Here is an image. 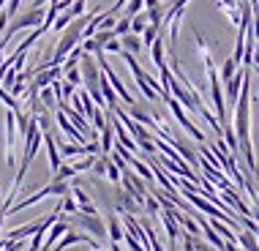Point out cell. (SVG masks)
Returning <instances> with one entry per match:
<instances>
[{
  "mask_svg": "<svg viewBox=\"0 0 259 251\" xmlns=\"http://www.w3.org/2000/svg\"><path fill=\"white\" fill-rule=\"evenodd\" d=\"M251 71L246 74L240 85V93H237L235 101V137H237V150H243V158H246L248 172H256V158H254V145H251Z\"/></svg>",
  "mask_w": 259,
  "mask_h": 251,
  "instance_id": "cell-1",
  "label": "cell"
},
{
  "mask_svg": "<svg viewBox=\"0 0 259 251\" xmlns=\"http://www.w3.org/2000/svg\"><path fill=\"white\" fill-rule=\"evenodd\" d=\"M71 221L76 227H82L85 232L90 235V238H96V240H104L107 238V221L101 219V213H71Z\"/></svg>",
  "mask_w": 259,
  "mask_h": 251,
  "instance_id": "cell-2",
  "label": "cell"
},
{
  "mask_svg": "<svg viewBox=\"0 0 259 251\" xmlns=\"http://www.w3.org/2000/svg\"><path fill=\"white\" fill-rule=\"evenodd\" d=\"M207 79H210V101H213V112L221 117V126L227 123V104L221 99V79H219V68H207Z\"/></svg>",
  "mask_w": 259,
  "mask_h": 251,
  "instance_id": "cell-3",
  "label": "cell"
},
{
  "mask_svg": "<svg viewBox=\"0 0 259 251\" xmlns=\"http://www.w3.org/2000/svg\"><path fill=\"white\" fill-rule=\"evenodd\" d=\"M164 104H166V107H169L172 109V115L175 117H178V123L180 126H183V131H186V134L188 137H194V139H197V142L202 145V142H205V134H202V131L197 129V126H194L191 120H188V115L183 112V107H180V104H178V99H172V96H166V99H164Z\"/></svg>",
  "mask_w": 259,
  "mask_h": 251,
  "instance_id": "cell-4",
  "label": "cell"
},
{
  "mask_svg": "<svg viewBox=\"0 0 259 251\" xmlns=\"http://www.w3.org/2000/svg\"><path fill=\"white\" fill-rule=\"evenodd\" d=\"M6 164L14 166L17 164V123H14V109L6 112Z\"/></svg>",
  "mask_w": 259,
  "mask_h": 251,
  "instance_id": "cell-5",
  "label": "cell"
},
{
  "mask_svg": "<svg viewBox=\"0 0 259 251\" xmlns=\"http://www.w3.org/2000/svg\"><path fill=\"white\" fill-rule=\"evenodd\" d=\"M60 76H63V66H47V68H38V71L33 74L30 85L33 88H47V85H52L55 79H60Z\"/></svg>",
  "mask_w": 259,
  "mask_h": 251,
  "instance_id": "cell-6",
  "label": "cell"
},
{
  "mask_svg": "<svg viewBox=\"0 0 259 251\" xmlns=\"http://www.w3.org/2000/svg\"><path fill=\"white\" fill-rule=\"evenodd\" d=\"M251 71V68H237V71L227 79V101L235 107V101H237V93H240V85H243V79H246V74Z\"/></svg>",
  "mask_w": 259,
  "mask_h": 251,
  "instance_id": "cell-7",
  "label": "cell"
},
{
  "mask_svg": "<svg viewBox=\"0 0 259 251\" xmlns=\"http://www.w3.org/2000/svg\"><path fill=\"white\" fill-rule=\"evenodd\" d=\"M104 221H107V235L112 238V243H120V240H123V235H125V229L120 227V221H117V216H115V213H109Z\"/></svg>",
  "mask_w": 259,
  "mask_h": 251,
  "instance_id": "cell-8",
  "label": "cell"
},
{
  "mask_svg": "<svg viewBox=\"0 0 259 251\" xmlns=\"http://www.w3.org/2000/svg\"><path fill=\"white\" fill-rule=\"evenodd\" d=\"M117 38H120V47H123L125 52H134L137 55L139 50H142V38H139L137 33H131V30L123 33V36H117Z\"/></svg>",
  "mask_w": 259,
  "mask_h": 251,
  "instance_id": "cell-9",
  "label": "cell"
},
{
  "mask_svg": "<svg viewBox=\"0 0 259 251\" xmlns=\"http://www.w3.org/2000/svg\"><path fill=\"white\" fill-rule=\"evenodd\" d=\"M128 166H134V170H137V175L142 178L148 186H153V183H156V178H153V170H150V164H142V161H137V158H131V161H128Z\"/></svg>",
  "mask_w": 259,
  "mask_h": 251,
  "instance_id": "cell-10",
  "label": "cell"
},
{
  "mask_svg": "<svg viewBox=\"0 0 259 251\" xmlns=\"http://www.w3.org/2000/svg\"><path fill=\"white\" fill-rule=\"evenodd\" d=\"M38 99H41V104H44L50 112H55L58 109V96H55V90L47 85V88H38Z\"/></svg>",
  "mask_w": 259,
  "mask_h": 251,
  "instance_id": "cell-11",
  "label": "cell"
},
{
  "mask_svg": "<svg viewBox=\"0 0 259 251\" xmlns=\"http://www.w3.org/2000/svg\"><path fill=\"white\" fill-rule=\"evenodd\" d=\"M112 142H115V131H112V126L107 123L99 131V148H101V153H109L112 150Z\"/></svg>",
  "mask_w": 259,
  "mask_h": 251,
  "instance_id": "cell-12",
  "label": "cell"
},
{
  "mask_svg": "<svg viewBox=\"0 0 259 251\" xmlns=\"http://www.w3.org/2000/svg\"><path fill=\"white\" fill-rule=\"evenodd\" d=\"M150 58H153V63L156 66H161V63H166V58H164V36H156V41L150 44Z\"/></svg>",
  "mask_w": 259,
  "mask_h": 251,
  "instance_id": "cell-13",
  "label": "cell"
},
{
  "mask_svg": "<svg viewBox=\"0 0 259 251\" xmlns=\"http://www.w3.org/2000/svg\"><path fill=\"white\" fill-rule=\"evenodd\" d=\"M237 68H240V63H237L235 58H227V60H224V63H221V74H219V76H221V82H227L229 76L237 71Z\"/></svg>",
  "mask_w": 259,
  "mask_h": 251,
  "instance_id": "cell-14",
  "label": "cell"
},
{
  "mask_svg": "<svg viewBox=\"0 0 259 251\" xmlns=\"http://www.w3.org/2000/svg\"><path fill=\"white\" fill-rule=\"evenodd\" d=\"M158 33H161V27H158V25H150V22H148V27H145V30L139 33V38H142V47H150L153 41H156V36H158Z\"/></svg>",
  "mask_w": 259,
  "mask_h": 251,
  "instance_id": "cell-15",
  "label": "cell"
},
{
  "mask_svg": "<svg viewBox=\"0 0 259 251\" xmlns=\"http://www.w3.org/2000/svg\"><path fill=\"white\" fill-rule=\"evenodd\" d=\"M145 27H148V14H145V9L139 11V14H134V17H131V33H142Z\"/></svg>",
  "mask_w": 259,
  "mask_h": 251,
  "instance_id": "cell-16",
  "label": "cell"
},
{
  "mask_svg": "<svg viewBox=\"0 0 259 251\" xmlns=\"http://www.w3.org/2000/svg\"><path fill=\"white\" fill-rule=\"evenodd\" d=\"M58 205H60V211H63V213H68V216H71V213H76V211H79V205H76V199L71 197V191H68V194H63V197H60V202H58Z\"/></svg>",
  "mask_w": 259,
  "mask_h": 251,
  "instance_id": "cell-17",
  "label": "cell"
},
{
  "mask_svg": "<svg viewBox=\"0 0 259 251\" xmlns=\"http://www.w3.org/2000/svg\"><path fill=\"white\" fill-rule=\"evenodd\" d=\"M131 30V17H117L115 19V25H112V33H115V36H123V33H128Z\"/></svg>",
  "mask_w": 259,
  "mask_h": 251,
  "instance_id": "cell-18",
  "label": "cell"
},
{
  "mask_svg": "<svg viewBox=\"0 0 259 251\" xmlns=\"http://www.w3.org/2000/svg\"><path fill=\"white\" fill-rule=\"evenodd\" d=\"M142 207L148 211L150 216H158L161 213V205H158V199L153 197V194H145V199H142Z\"/></svg>",
  "mask_w": 259,
  "mask_h": 251,
  "instance_id": "cell-19",
  "label": "cell"
},
{
  "mask_svg": "<svg viewBox=\"0 0 259 251\" xmlns=\"http://www.w3.org/2000/svg\"><path fill=\"white\" fill-rule=\"evenodd\" d=\"M90 120H93V131L99 134L104 126H107V112H101V109L96 107V109H93V115H90Z\"/></svg>",
  "mask_w": 259,
  "mask_h": 251,
  "instance_id": "cell-20",
  "label": "cell"
},
{
  "mask_svg": "<svg viewBox=\"0 0 259 251\" xmlns=\"http://www.w3.org/2000/svg\"><path fill=\"white\" fill-rule=\"evenodd\" d=\"M0 101H3V104H6V107H9V109H14V112H17V109H22V107H19V101L14 99V96H11V93H9V90H6V88H0Z\"/></svg>",
  "mask_w": 259,
  "mask_h": 251,
  "instance_id": "cell-21",
  "label": "cell"
},
{
  "mask_svg": "<svg viewBox=\"0 0 259 251\" xmlns=\"http://www.w3.org/2000/svg\"><path fill=\"white\" fill-rule=\"evenodd\" d=\"M63 79H66V82H71V85H79V82H82L79 66H74V68H66V71H63Z\"/></svg>",
  "mask_w": 259,
  "mask_h": 251,
  "instance_id": "cell-22",
  "label": "cell"
},
{
  "mask_svg": "<svg viewBox=\"0 0 259 251\" xmlns=\"http://www.w3.org/2000/svg\"><path fill=\"white\" fill-rule=\"evenodd\" d=\"M123 9H125V17H134V14H139L145 9V0H128Z\"/></svg>",
  "mask_w": 259,
  "mask_h": 251,
  "instance_id": "cell-23",
  "label": "cell"
},
{
  "mask_svg": "<svg viewBox=\"0 0 259 251\" xmlns=\"http://www.w3.org/2000/svg\"><path fill=\"white\" fill-rule=\"evenodd\" d=\"M71 197L76 199V205H79V207H82V205H90V197H88V191H82L79 186H74V188H71Z\"/></svg>",
  "mask_w": 259,
  "mask_h": 251,
  "instance_id": "cell-24",
  "label": "cell"
},
{
  "mask_svg": "<svg viewBox=\"0 0 259 251\" xmlns=\"http://www.w3.org/2000/svg\"><path fill=\"white\" fill-rule=\"evenodd\" d=\"M112 36H115V33H112V30H96V33H93V38H96V41H99V44H101V50H104V44H107V41H109Z\"/></svg>",
  "mask_w": 259,
  "mask_h": 251,
  "instance_id": "cell-25",
  "label": "cell"
},
{
  "mask_svg": "<svg viewBox=\"0 0 259 251\" xmlns=\"http://www.w3.org/2000/svg\"><path fill=\"white\" fill-rule=\"evenodd\" d=\"M107 178H109V183H120V170H117L112 161H109V166H107Z\"/></svg>",
  "mask_w": 259,
  "mask_h": 251,
  "instance_id": "cell-26",
  "label": "cell"
},
{
  "mask_svg": "<svg viewBox=\"0 0 259 251\" xmlns=\"http://www.w3.org/2000/svg\"><path fill=\"white\" fill-rule=\"evenodd\" d=\"M99 251H101V248H99Z\"/></svg>",
  "mask_w": 259,
  "mask_h": 251,
  "instance_id": "cell-27",
  "label": "cell"
}]
</instances>
